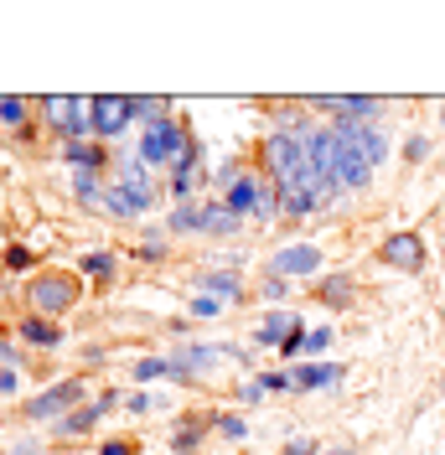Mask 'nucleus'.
<instances>
[{"instance_id": "13", "label": "nucleus", "mask_w": 445, "mask_h": 455, "mask_svg": "<svg viewBox=\"0 0 445 455\" xmlns=\"http://www.w3.org/2000/svg\"><path fill=\"white\" fill-rule=\"evenodd\" d=\"M321 114H347V124H368V114H384V99H316Z\"/></svg>"}, {"instance_id": "20", "label": "nucleus", "mask_w": 445, "mask_h": 455, "mask_svg": "<svg viewBox=\"0 0 445 455\" xmlns=\"http://www.w3.org/2000/svg\"><path fill=\"white\" fill-rule=\"evenodd\" d=\"M62 161H68L73 171H104V166H109L104 145H88V140H73L68 150H62Z\"/></svg>"}, {"instance_id": "26", "label": "nucleus", "mask_w": 445, "mask_h": 455, "mask_svg": "<svg viewBox=\"0 0 445 455\" xmlns=\"http://www.w3.org/2000/svg\"><path fill=\"white\" fill-rule=\"evenodd\" d=\"M202 218H207V207H176L171 212V233H202Z\"/></svg>"}, {"instance_id": "31", "label": "nucleus", "mask_w": 445, "mask_h": 455, "mask_svg": "<svg viewBox=\"0 0 445 455\" xmlns=\"http://www.w3.org/2000/svg\"><path fill=\"white\" fill-rule=\"evenodd\" d=\"M254 383H259L264 394H285V388H295V378H290V372H259Z\"/></svg>"}, {"instance_id": "9", "label": "nucleus", "mask_w": 445, "mask_h": 455, "mask_svg": "<svg viewBox=\"0 0 445 455\" xmlns=\"http://www.w3.org/2000/svg\"><path fill=\"white\" fill-rule=\"evenodd\" d=\"M114 187L125 192V197H135L145 212H150V202H156V181H150V166L140 161V156H130V161H119V171H114Z\"/></svg>"}, {"instance_id": "6", "label": "nucleus", "mask_w": 445, "mask_h": 455, "mask_svg": "<svg viewBox=\"0 0 445 455\" xmlns=\"http://www.w3.org/2000/svg\"><path fill=\"white\" fill-rule=\"evenodd\" d=\"M42 114H47V124H53L57 135H68V145L78 140L84 130H93V124L84 119V114H88V99H78V93H68V99H62V93L42 99Z\"/></svg>"}, {"instance_id": "7", "label": "nucleus", "mask_w": 445, "mask_h": 455, "mask_svg": "<svg viewBox=\"0 0 445 455\" xmlns=\"http://www.w3.org/2000/svg\"><path fill=\"white\" fill-rule=\"evenodd\" d=\"M130 99L125 93H99V99H88V124H93V135H125L130 130Z\"/></svg>"}, {"instance_id": "18", "label": "nucleus", "mask_w": 445, "mask_h": 455, "mask_svg": "<svg viewBox=\"0 0 445 455\" xmlns=\"http://www.w3.org/2000/svg\"><path fill=\"white\" fill-rule=\"evenodd\" d=\"M202 435H207V419H202V414L176 419V429H171V451H176V455H192L197 445H202Z\"/></svg>"}, {"instance_id": "4", "label": "nucleus", "mask_w": 445, "mask_h": 455, "mask_svg": "<svg viewBox=\"0 0 445 455\" xmlns=\"http://www.w3.org/2000/svg\"><path fill=\"white\" fill-rule=\"evenodd\" d=\"M84 378H62V383H53V388H42L36 398H27V419H47V425H57V419H68V409H78L84 403Z\"/></svg>"}, {"instance_id": "12", "label": "nucleus", "mask_w": 445, "mask_h": 455, "mask_svg": "<svg viewBox=\"0 0 445 455\" xmlns=\"http://www.w3.org/2000/svg\"><path fill=\"white\" fill-rule=\"evenodd\" d=\"M336 124H347V119H336ZM347 135H352V145L362 150L368 166H384V161H389V135H384L378 124H347Z\"/></svg>"}, {"instance_id": "8", "label": "nucleus", "mask_w": 445, "mask_h": 455, "mask_svg": "<svg viewBox=\"0 0 445 455\" xmlns=\"http://www.w3.org/2000/svg\"><path fill=\"white\" fill-rule=\"evenodd\" d=\"M114 409H119V394H114V388H104V394L93 398V403H78V409H73L68 419H57L53 429L62 435V440H73V435H88V429L99 425L104 414H114Z\"/></svg>"}, {"instance_id": "22", "label": "nucleus", "mask_w": 445, "mask_h": 455, "mask_svg": "<svg viewBox=\"0 0 445 455\" xmlns=\"http://www.w3.org/2000/svg\"><path fill=\"white\" fill-rule=\"evenodd\" d=\"M239 223H244L239 212H228L222 202H213L207 218H202V233H207V238H228V233H239Z\"/></svg>"}, {"instance_id": "33", "label": "nucleus", "mask_w": 445, "mask_h": 455, "mask_svg": "<svg viewBox=\"0 0 445 455\" xmlns=\"http://www.w3.org/2000/svg\"><path fill=\"white\" fill-rule=\"evenodd\" d=\"M161 409H171L166 398H156V394H135L130 398V414H161Z\"/></svg>"}, {"instance_id": "25", "label": "nucleus", "mask_w": 445, "mask_h": 455, "mask_svg": "<svg viewBox=\"0 0 445 455\" xmlns=\"http://www.w3.org/2000/svg\"><path fill=\"white\" fill-rule=\"evenodd\" d=\"M0 124H5V130H21V124H27V99H21V93H5V99H0Z\"/></svg>"}, {"instance_id": "34", "label": "nucleus", "mask_w": 445, "mask_h": 455, "mask_svg": "<svg viewBox=\"0 0 445 455\" xmlns=\"http://www.w3.org/2000/svg\"><path fill=\"white\" fill-rule=\"evenodd\" d=\"M430 150H435V145H430V135H409V140H404V161L415 166V161H425Z\"/></svg>"}, {"instance_id": "40", "label": "nucleus", "mask_w": 445, "mask_h": 455, "mask_svg": "<svg viewBox=\"0 0 445 455\" xmlns=\"http://www.w3.org/2000/svg\"><path fill=\"white\" fill-rule=\"evenodd\" d=\"M0 394H16V368H5V372H0Z\"/></svg>"}, {"instance_id": "10", "label": "nucleus", "mask_w": 445, "mask_h": 455, "mask_svg": "<svg viewBox=\"0 0 445 455\" xmlns=\"http://www.w3.org/2000/svg\"><path fill=\"white\" fill-rule=\"evenodd\" d=\"M270 275H279V280H285V275H311V280H316V275H321V249H316V243H290V249H279V254L270 259Z\"/></svg>"}, {"instance_id": "19", "label": "nucleus", "mask_w": 445, "mask_h": 455, "mask_svg": "<svg viewBox=\"0 0 445 455\" xmlns=\"http://www.w3.org/2000/svg\"><path fill=\"white\" fill-rule=\"evenodd\" d=\"M16 337L31 341V347H62V326H53L47 315H27V321L16 326Z\"/></svg>"}, {"instance_id": "41", "label": "nucleus", "mask_w": 445, "mask_h": 455, "mask_svg": "<svg viewBox=\"0 0 445 455\" xmlns=\"http://www.w3.org/2000/svg\"><path fill=\"white\" fill-rule=\"evenodd\" d=\"M316 455H362V451H352V445H332V451H316Z\"/></svg>"}, {"instance_id": "37", "label": "nucleus", "mask_w": 445, "mask_h": 455, "mask_svg": "<svg viewBox=\"0 0 445 455\" xmlns=\"http://www.w3.org/2000/svg\"><path fill=\"white\" fill-rule=\"evenodd\" d=\"M218 306H222L218 295H202V290L192 295V315H218Z\"/></svg>"}, {"instance_id": "14", "label": "nucleus", "mask_w": 445, "mask_h": 455, "mask_svg": "<svg viewBox=\"0 0 445 455\" xmlns=\"http://www.w3.org/2000/svg\"><path fill=\"white\" fill-rule=\"evenodd\" d=\"M290 378H295V388H336L347 378V368L342 363H301Z\"/></svg>"}, {"instance_id": "3", "label": "nucleus", "mask_w": 445, "mask_h": 455, "mask_svg": "<svg viewBox=\"0 0 445 455\" xmlns=\"http://www.w3.org/2000/svg\"><path fill=\"white\" fill-rule=\"evenodd\" d=\"M192 140V130L182 124V119H171L161 114L156 124H145V135H140V161L145 166H171L176 156H182V145Z\"/></svg>"}, {"instance_id": "35", "label": "nucleus", "mask_w": 445, "mask_h": 455, "mask_svg": "<svg viewBox=\"0 0 445 455\" xmlns=\"http://www.w3.org/2000/svg\"><path fill=\"white\" fill-rule=\"evenodd\" d=\"M301 347H306V326H295L290 337L279 341V363H290V357H301Z\"/></svg>"}, {"instance_id": "24", "label": "nucleus", "mask_w": 445, "mask_h": 455, "mask_svg": "<svg viewBox=\"0 0 445 455\" xmlns=\"http://www.w3.org/2000/svg\"><path fill=\"white\" fill-rule=\"evenodd\" d=\"M104 212H109V218H125V223H130V218H140L145 207H140L135 197H125V192H119V187L109 181V197H104Z\"/></svg>"}, {"instance_id": "29", "label": "nucleus", "mask_w": 445, "mask_h": 455, "mask_svg": "<svg viewBox=\"0 0 445 455\" xmlns=\"http://www.w3.org/2000/svg\"><path fill=\"white\" fill-rule=\"evenodd\" d=\"M327 347H332V326H316V331H306V347H301V352H306L311 363H316Z\"/></svg>"}, {"instance_id": "28", "label": "nucleus", "mask_w": 445, "mask_h": 455, "mask_svg": "<svg viewBox=\"0 0 445 455\" xmlns=\"http://www.w3.org/2000/svg\"><path fill=\"white\" fill-rule=\"evenodd\" d=\"M0 264L16 275V269H31V249L27 243H5V254H0Z\"/></svg>"}, {"instance_id": "15", "label": "nucleus", "mask_w": 445, "mask_h": 455, "mask_svg": "<svg viewBox=\"0 0 445 455\" xmlns=\"http://www.w3.org/2000/svg\"><path fill=\"white\" fill-rule=\"evenodd\" d=\"M295 326H301V321H295L290 311H270L259 326H254V347H275V352H279V341L290 337Z\"/></svg>"}, {"instance_id": "32", "label": "nucleus", "mask_w": 445, "mask_h": 455, "mask_svg": "<svg viewBox=\"0 0 445 455\" xmlns=\"http://www.w3.org/2000/svg\"><path fill=\"white\" fill-rule=\"evenodd\" d=\"M135 254L140 259H166V238H161V233H145L135 243Z\"/></svg>"}, {"instance_id": "36", "label": "nucleus", "mask_w": 445, "mask_h": 455, "mask_svg": "<svg viewBox=\"0 0 445 455\" xmlns=\"http://www.w3.org/2000/svg\"><path fill=\"white\" fill-rule=\"evenodd\" d=\"M218 429L228 435V440H244V435H249V425H244L239 414H218Z\"/></svg>"}, {"instance_id": "23", "label": "nucleus", "mask_w": 445, "mask_h": 455, "mask_svg": "<svg viewBox=\"0 0 445 455\" xmlns=\"http://www.w3.org/2000/svg\"><path fill=\"white\" fill-rule=\"evenodd\" d=\"M84 275L99 284V290H109L114 275H119V264H114V254H84Z\"/></svg>"}, {"instance_id": "5", "label": "nucleus", "mask_w": 445, "mask_h": 455, "mask_svg": "<svg viewBox=\"0 0 445 455\" xmlns=\"http://www.w3.org/2000/svg\"><path fill=\"white\" fill-rule=\"evenodd\" d=\"M378 259H384L389 269H399V275H425V264H430V243L404 228V233H389V238L378 243Z\"/></svg>"}, {"instance_id": "43", "label": "nucleus", "mask_w": 445, "mask_h": 455, "mask_svg": "<svg viewBox=\"0 0 445 455\" xmlns=\"http://www.w3.org/2000/svg\"><path fill=\"white\" fill-rule=\"evenodd\" d=\"M441 264H445V238H441Z\"/></svg>"}, {"instance_id": "30", "label": "nucleus", "mask_w": 445, "mask_h": 455, "mask_svg": "<svg viewBox=\"0 0 445 455\" xmlns=\"http://www.w3.org/2000/svg\"><path fill=\"white\" fill-rule=\"evenodd\" d=\"M99 455H140V440H130V435H109V440L99 445Z\"/></svg>"}, {"instance_id": "21", "label": "nucleus", "mask_w": 445, "mask_h": 455, "mask_svg": "<svg viewBox=\"0 0 445 455\" xmlns=\"http://www.w3.org/2000/svg\"><path fill=\"white\" fill-rule=\"evenodd\" d=\"M73 192H78V202H84V207L104 212V197H109V187L99 181V171H73Z\"/></svg>"}, {"instance_id": "16", "label": "nucleus", "mask_w": 445, "mask_h": 455, "mask_svg": "<svg viewBox=\"0 0 445 455\" xmlns=\"http://www.w3.org/2000/svg\"><path fill=\"white\" fill-rule=\"evenodd\" d=\"M259 197H264V187H259L254 176H239V181L228 187L222 207H228V212H239V218H249V212H259Z\"/></svg>"}, {"instance_id": "1", "label": "nucleus", "mask_w": 445, "mask_h": 455, "mask_svg": "<svg viewBox=\"0 0 445 455\" xmlns=\"http://www.w3.org/2000/svg\"><path fill=\"white\" fill-rule=\"evenodd\" d=\"M27 300L36 306V315H62V311H73L78 300H84V280L73 275V269H36L27 280Z\"/></svg>"}, {"instance_id": "44", "label": "nucleus", "mask_w": 445, "mask_h": 455, "mask_svg": "<svg viewBox=\"0 0 445 455\" xmlns=\"http://www.w3.org/2000/svg\"><path fill=\"white\" fill-rule=\"evenodd\" d=\"M441 398H445V378H441Z\"/></svg>"}, {"instance_id": "38", "label": "nucleus", "mask_w": 445, "mask_h": 455, "mask_svg": "<svg viewBox=\"0 0 445 455\" xmlns=\"http://www.w3.org/2000/svg\"><path fill=\"white\" fill-rule=\"evenodd\" d=\"M285 290H290V284L279 280V275H270V280L259 284V295H264V300H285Z\"/></svg>"}, {"instance_id": "2", "label": "nucleus", "mask_w": 445, "mask_h": 455, "mask_svg": "<svg viewBox=\"0 0 445 455\" xmlns=\"http://www.w3.org/2000/svg\"><path fill=\"white\" fill-rule=\"evenodd\" d=\"M264 171H270V181H275L279 192H290V187H301L311 171H306V145L301 135H285L275 130L270 140H264Z\"/></svg>"}, {"instance_id": "42", "label": "nucleus", "mask_w": 445, "mask_h": 455, "mask_svg": "<svg viewBox=\"0 0 445 455\" xmlns=\"http://www.w3.org/2000/svg\"><path fill=\"white\" fill-rule=\"evenodd\" d=\"M16 455H36V445H16Z\"/></svg>"}, {"instance_id": "17", "label": "nucleus", "mask_w": 445, "mask_h": 455, "mask_svg": "<svg viewBox=\"0 0 445 455\" xmlns=\"http://www.w3.org/2000/svg\"><path fill=\"white\" fill-rule=\"evenodd\" d=\"M197 290H202V295H218V300H244L239 269H233V275H228V269H218V275H197Z\"/></svg>"}, {"instance_id": "11", "label": "nucleus", "mask_w": 445, "mask_h": 455, "mask_svg": "<svg viewBox=\"0 0 445 455\" xmlns=\"http://www.w3.org/2000/svg\"><path fill=\"white\" fill-rule=\"evenodd\" d=\"M311 295H316L321 306H332V311H352V306H358V280H352V275H327V280L311 284Z\"/></svg>"}, {"instance_id": "27", "label": "nucleus", "mask_w": 445, "mask_h": 455, "mask_svg": "<svg viewBox=\"0 0 445 455\" xmlns=\"http://www.w3.org/2000/svg\"><path fill=\"white\" fill-rule=\"evenodd\" d=\"M130 372H135L140 383H156V378H171V363H166V357H140Z\"/></svg>"}, {"instance_id": "39", "label": "nucleus", "mask_w": 445, "mask_h": 455, "mask_svg": "<svg viewBox=\"0 0 445 455\" xmlns=\"http://www.w3.org/2000/svg\"><path fill=\"white\" fill-rule=\"evenodd\" d=\"M285 455H316V445H311V440H290V445H285Z\"/></svg>"}]
</instances>
